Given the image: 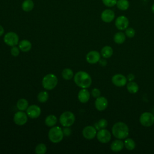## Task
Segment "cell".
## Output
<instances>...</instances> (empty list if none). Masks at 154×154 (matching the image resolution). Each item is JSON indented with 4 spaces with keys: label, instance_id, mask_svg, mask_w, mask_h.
<instances>
[{
    "label": "cell",
    "instance_id": "38",
    "mask_svg": "<svg viewBox=\"0 0 154 154\" xmlns=\"http://www.w3.org/2000/svg\"><path fill=\"white\" fill-rule=\"evenodd\" d=\"M99 63L100 64L102 65V66H105L106 64V61L105 60H99Z\"/></svg>",
    "mask_w": 154,
    "mask_h": 154
},
{
    "label": "cell",
    "instance_id": "20",
    "mask_svg": "<svg viewBox=\"0 0 154 154\" xmlns=\"http://www.w3.org/2000/svg\"><path fill=\"white\" fill-rule=\"evenodd\" d=\"M100 53L103 58H109L112 56L113 54V50L111 46H105L102 48Z\"/></svg>",
    "mask_w": 154,
    "mask_h": 154
},
{
    "label": "cell",
    "instance_id": "10",
    "mask_svg": "<svg viewBox=\"0 0 154 154\" xmlns=\"http://www.w3.org/2000/svg\"><path fill=\"white\" fill-rule=\"evenodd\" d=\"M115 25L119 30H125L128 27L129 20L125 16H120L116 18Z\"/></svg>",
    "mask_w": 154,
    "mask_h": 154
},
{
    "label": "cell",
    "instance_id": "32",
    "mask_svg": "<svg viewBox=\"0 0 154 154\" xmlns=\"http://www.w3.org/2000/svg\"><path fill=\"white\" fill-rule=\"evenodd\" d=\"M135 34V31L133 28L128 27L125 29V35L129 38H132L134 37Z\"/></svg>",
    "mask_w": 154,
    "mask_h": 154
},
{
    "label": "cell",
    "instance_id": "7",
    "mask_svg": "<svg viewBox=\"0 0 154 154\" xmlns=\"http://www.w3.org/2000/svg\"><path fill=\"white\" fill-rule=\"evenodd\" d=\"M4 42L10 46H16L19 43V37L14 32H8L4 37Z\"/></svg>",
    "mask_w": 154,
    "mask_h": 154
},
{
    "label": "cell",
    "instance_id": "14",
    "mask_svg": "<svg viewBox=\"0 0 154 154\" xmlns=\"http://www.w3.org/2000/svg\"><path fill=\"white\" fill-rule=\"evenodd\" d=\"M100 17L104 22L109 23L114 19L115 13L111 9H106L102 12Z\"/></svg>",
    "mask_w": 154,
    "mask_h": 154
},
{
    "label": "cell",
    "instance_id": "36",
    "mask_svg": "<svg viewBox=\"0 0 154 154\" xmlns=\"http://www.w3.org/2000/svg\"><path fill=\"white\" fill-rule=\"evenodd\" d=\"M63 134H64V135H66V136H69L71 134V130L68 128V127H66L65 128H64L63 129Z\"/></svg>",
    "mask_w": 154,
    "mask_h": 154
},
{
    "label": "cell",
    "instance_id": "34",
    "mask_svg": "<svg viewBox=\"0 0 154 154\" xmlns=\"http://www.w3.org/2000/svg\"><path fill=\"white\" fill-rule=\"evenodd\" d=\"M10 53L14 57L18 56L19 53H20V49H19V48H17L16 46H12V48L10 49Z\"/></svg>",
    "mask_w": 154,
    "mask_h": 154
},
{
    "label": "cell",
    "instance_id": "25",
    "mask_svg": "<svg viewBox=\"0 0 154 154\" xmlns=\"http://www.w3.org/2000/svg\"><path fill=\"white\" fill-rule=\"evenodd\" d=\"M16 106L19 111H25L28 107V102L25 99H20L16 103Z\"/></svg>",
    "mask_w": 154,
    "mask_h": 154
},
{
    "label": "cell",
    "instance_id": "8",
    "mask_svg": "<svg viewBox=\"0 0 154 154\" xmlns=\"http://www.w3.org/2000/svg\"><path fill=\"white\" fill-rule=\"evenodd\" d=\"M96 137L98 141L102 143H107L110 141L111 138L110 132L105 128L99 129L96 134Z\"/></svg>",
    "mask_w": 154,
    "mask_h": 154
},
{
    "label": "cell",
    "instance_id": "37",
    "mask_svg": "<svg viewBox=\"0 0 154 154\" xmlns=\"http://www.w3.org/2000/svg\"><path fill=\"white\" fill-rule=\"evenodd\" d=\"M126 78H127V80H128L129 81H132L135 78V76L132 73H129L126 76Z\"/></svg>",
    "mask_w": 154,
    "mask_h": 154
},
{
    "label": "cell",
    "instance_id": "39",
    "mask_svg": "<svg viewBox=\"0 0 154 154\" xmlns=\"http://www.w3.org/2000/svg\"><path fill=\"white\" fill-rule=\"evenodd\" d=\"M4 29L3 27L1 25H0V36H1L4 34Z\"/></svg>",
    "mask_w": 154,
    "mask_h": 154
},
{
    "label": "cell",
    "instance_id": "30",
    "mask_svg": "<svg viewBox=\"0 0 154 154\" xmlns=\"http://www.w3.org/2000/svg\"><path fill=\"white\" fill-rule=\"evenodd\" d=\"M47 150L46 145L43 143H40L37 144L35 149V152L37 154H44Z\"/></svg>",
    "mask_w": 154,
    "mask_h": 154
},
{
    "label": "cell",
    "instance_id": "2",
    "mask_svg": "<svg viewBox=\"0 0 154 154\" xmlns=\"http://www.w3.org/2000/svg\"><path fill=\"white\" fill-rule=\"evenodd\" d=\"M112 134L117 139H125L129 135V128L123 122H117L112 128Z\"/></svg>",
    "mask_w": 154,
    "mask_h": 154
},
{
    "label": "cell",
    "instance_id": "26",
    "mask_svg": "<svg viewBox=\"0 0 154 154\" xmlns=\"http://www.w3.org/2000/svg\"><path fill=\"white\" fill-rule=\"evenodd\" d=\"M116 5L119 10L125 11L128 9L129 7V2L128 0H117Z\"/></svg>",
    "mask_w": 154,
    "mask_h": 154
},
{
    "label": "cell",
    "instance_id": "24",
    "mask_svg": "<svg viewBox=\"0 0 154 154\" xmlns=\"http://www.w3.org/2000/svg\"><path fill=\"white\" fill-rule=\"evenodd\" d=\"M126 87H127L128 91L132 94H135L137 93L139 90L138 85L134 81H129Z\"/></svg>",
    "mask_w": 154,
    "mask_h": 154
},
{
    "label": "cell",
    "instance_id": "12",
    "mask_svg": "<svg viewBox=\"0 0 154 154\" xmlns=\"http://www.w3.org/2000/svg\"><path fill=\"white\" fill-rule=\"evenodd\" d=\"M96 134V129L93 126H87L82 130L83 137L87 140L94 138Z\"/></svg>",
    "mask_w": 154,
    "mask_h": 154
},
{
    "label": "cell",
    "instance_id": "13",
    "mask_svg": "<svg viewBox=\"0 0 154 154\" xmlns=\"http://www.w3.org/2000/svg\"><path fill=\"white\" fill-rule=\"evenodd\" d=\"M113 84L117 87H123L127 82V78L122 74H116L111 79Z\"/></svg>",
    "mask_w": 154,
    "mask_h": 154
},
{
    "label": "cell",
    "instance_id": "21",
    "mask_svg": "<svg viewBox=\"0 0 154 154\" xmlns=\"http://www.w3.org/2000/svg\"><path fill=\"white\" fill-rule=\"evenodd\" d=\"M45 124L49 127H53L57 122V118L53 114L48 115L45 119Z\"/></svg>",
    "mask_w": 154,
    "mask_h": 154
},
{
    "label": "cell",
    "instance_id": "28",
    "mask_svg": "<svg viewBox=\"0 0 154 154\" xmlns=\"http://www.w3.org/2000/svg\"><path fill=\"white\" fill-rule=\"evenodd\" d=\"M124 146L128 150H132L135 147V143L132 138H127L124 141Z\"/></svg>",
    "mask_w": 154,
    "mask_h": 154
},
{
    "label": "cell",
    "instance_id": "3",
    "mask_svg": "<svg viewBox=\"0 0 154 154\" xmlns=\"http://www.w3.org/2000/svg\"><path fill=\"white\" fill-rule=\"evenodd\" d=\"M48 137L49 140L54 143L60 142L64 137L63 129L59 126H53L49 131Z\"/></svg>",
    "mask_w": 154,
    "mask_h": 154
},
{
    "label": "cell",
    "instance_id": "29",
    "mask_svg": "<svg viewBox=\"0 0 154 154\" xmlns=\"http://www.w3.org/2000/svg\"><path fill=\"white\" fill-rule=\"evenodd\" d=\"M49 98V94L47 91H40L37 95V99L41 103L46 102Z\"/></svg>",
    "mask_w": 154,
    "mask_h": 154
},
{
    "label": "cell",
    "instance_id": "6",
    "mask_svg": "<svg viewBox=\"0 0 154 154\" xmlns=\"http://www.w3.org/2000/svg\"><path fill=\"white\" fill-rule=\"evenodd\" d=\"M140 122L143 126L149 127L154 123V116L149 112L142 113L140 117Z\"/></svg>",
    "mask_w": 154,
    "mask_h": 154
},
{
    "label": "cell",
    "instance_id": "40",
    "mask_svg": "<svg viewBox=\"0 0 154 154\" xmlns=\"http://www.w3.org/2000/svg\"><path fill=\"white\" fill-rule=\"evenodd\" d=\"M151 9H152V13L154 14V4L152 5V8H151Z\"/></svg>",
    "mask_w": 154,
    "mask_h": 154
},
{
    "label": "cell",
    "instance_id": "27",
    "mask_svg": "<svg viewBox=\"0 0 154 154\" xmlns=\"http://www.w3.org/2000/svg\"><path fill=\"white\" fill-rule=\"evenodd\" d=\"M61 74H62V77L63 78V79H64L66 80H69L73 77V71L70 69H69V68L64 69L62 71Z\"/></svg>",
    "mask_w": 154,
    "mask_h": 154
},
{
    "label": "cell",
    "instance_id": "4",
    "mask_svg": "<svg viewBox=\"0 0 154 154\" xmlns=\"http://www.w3.org/2000/svg\"><path fill=\"white\" fill-rule=\"evenodd\" d=\"M58 83L57 77L52 74L49 73L45 75L42 79V85L47 90L54 89Z\"/></svg>",
    "mask_w": 154,
    "mask_h": 154
},
{
    "label": "cell",
    "instance_id": "35",
    "mask_svg": "<svg viewBox=\"0 0 154 154\" xmlns=\"http://www.w3.org/2000/svg\"><path fill=\"white\" fill-rule=\"evenodd\" d=\"M100 91L98 88H94L91 90V95L93 97L97 98L100 96Z\"/></svg>",
    "mask_w": 154,
    "mask_h": 154
},
{
    "label": "cell",
    "instance_id": "15",
    "mask_svg": "<svg viewBox=\"0 0 154 154\" xmlns=\"http://www.w3.org/2000/svg\"><path fill=\"white\" fill-rule=\"evenodd\" d=\"M100 58V54L96 51H91L88 52L86 55V60L90 64H96L99 61Z\"/></svg>",
    "mask_w": 154,
    "mask_h": 154
},
{
    "label": "cell",
    "instance_id": "5",
    "mask_svg": "<svg viewBox=\"0 0 154 154\" xmlns=\"http://www.w3.org/2000/svg\"><path fill=\"white\" fill-rule=\"evenodd\" d=\"M75 121V115L70 111H65L63 112L60 117V123L64 127L71 126L74 123Z\"/></svg>",
    "mask_w": 154,
    "mask_h": 154
},
{
    "label": "cell",
    "instance_id": "33",
    "mask_svg": "<svg viewBox=\"0 0 154 154\" xmlns=\"http://www.w3.org/2000/svg\"><path fill=\"white\" fill-rule=\"evenodd\" d=\"M103 4L108 7H112L116 5L117 0H102Z\"/></svg>",
    "mask_w": 154,
    "mask_h": 154
},
{
    "label": "cell",
    "instance_id": "1",
    "mask_svg": "<svg viewBox=\"0 0 154 154\" xmlns=\"http://www.w3.org/2000/svg\"><path fill=\"white\" fill-rule=\"evenodd\" d=\"M74 81L79 87L82 88H88L92 82L91 76L85 71L76 72L74 76Z\"/></svg>",
    "mask_w": 154,
    "mask_h": 154
},
{
    "label": "cell",
    "instance_id": "17",
    "mask_svg": "<svg viewBox=\"0 0 154 154\" xmlns=\"http://www.w3.org/2000/svg\"><path fill=\"white\" fill-rule=\"evenodd\" d=\"M90 97V94L87 88H82L78 93V98L81 103H87Z\"/></svg>",
    "mask_w": 154,
    "mask_h": 154
},
{
    "label": "cell",
    "instance_id": "9",
    "mask_svg": "<svg viewBox=\"0 0 154 154\" xmlns=\"http://www.w3.org/2000/svg\"><path fill=\"white\" fill-rule=\"evenodd\" d=\"M13 120L17 125L22 126L27 122L28 115L23 111H17L14 115Z\"/></svg>",
    "mask_w": 154,
    "mask_h": 154
},
{
    "label": "cell",
    "instance_id": "22",
    "mask_svg": "<svg viewBox=\"0 0 154 154\" xmlns=\"http://www.w3.org/2000/svg\"><path fill=\"white\" fill-rule=\"evenodd\" d=\"M34 4L32 0H25L22 4V8L24 11L29 12L34 8Z\"/></svg>",
    "mask_w": 154,
    "mask_h": 154
},
{
    "label": "cell",
    "instance_id": "16",
    "mask_svg": "<svg viewBox=\"0 0 154 154\" xmlns=\"http://www.w3.org/2000/svg\"><path fill=\"white\" fill-rule=\"evenodd\" d=\"M94 105L98 111H103L107 108L108 100L105 97L103 96H99V97L96 98L94 102Z\"/></svg>",
    "mask_w": 154,
    "mask_h": 154
},
{
    "label": "cell",
    "instance_id": "19",
    "mask_svg": "<svg viewBox=\"0 0 154 154\" xmlns=\"http://www.w3.org/2000/svg\"><path fill=\"white\" fill-rule=\"evenodd\" d=\"M31 43L28 40H22L19 43V48L22 52H28L31 49Z\"/></svg>",
    "mask_w": 154,
    "mask_h": 154
},
{
    "label": "cell",
    "instance_id": "23",
    "mask_svg": "<svg viewBox=\"0 0 154 154\" xmlns=\"http://www.w3.org/2000/svg\"><path fill=\"white\" fill-rule=\"evenodd\" d=\"M126 40L125 34L122 32H118L114 35V41L116 43L120 45L124 43Z\"/></svg>",
    "mask_w": 154,
    "mask_h": 154
},
{
    "label": "cell",
    "instance_id": "18",
    "mask_svg": "<svg viewBox=\"0 0 154 154\" xmlns=\"http://www.w3.org/2000/svg\"><path fill=\"white\" fill-rule=\"evenodd\" d=\"M124 146V143L122 140L119 139L113 141L111 144L110 147L112 151L114 152H118L121 151L123 149Z\"/></svg>",
    "mask_w": 154,
    "mask_h": 154
},
{
    "label": "cell",
    "instance_id": "31",
    "mask_svg": "<svg viewBox=\"0 0 154 154\" xmlns=\"http://www.w3.org/2000/svg\"><path fill=\"white\" fill-rule=\"evenodd\" d=\"M108 125V122L105 119H100L97 123L95 124V128L96 129H100L105 128Z\"/></svg>",
    "mask_w": 154,
    "mask_h": 154
},
{
    "label": "cell",
    "instance_id": "11",
    "mask_svg": "<svg viewBox=\"0 0 154 154\" xmlns=\"http://www.w3.org/2000/svg\"><path fill=\"white\" fill-rule=\"evenodd\" d=\"M26 114L31 119H36L40 116L41 114V109L36 105H31L28 106L26 109Z\"/></svg>",
    "mask_w": 154,
    "mask_h": 154
}]
</instances>
